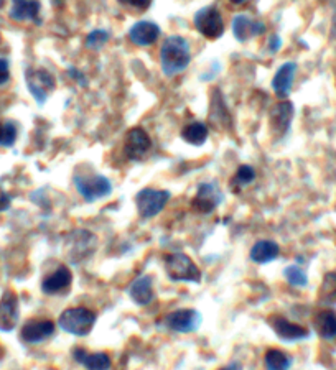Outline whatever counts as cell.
Returning a JSON list of instances; mask_svg holds the SVG:
<instances>
[{"instance_id":"cell-7","label":"cell","mask_w":336,"mask_h":370,"mask_svg":"<svg viewBox=\"0 0 336 370\" xmlns=\"http://www.w3.org/2000/svg\"><path fill=\"white\" fill-rule=\"evenodd\" d=\"M170 201V193L167 189L144 188L135 196L139 216L142 219H152L163 211Z\"/></svg>"},{"instance_id":"cell-16","label":"cell","mask_w":336,"mask_h":370,"mask_svg":"<svg viewBox=\"0 0 336 370\" xmlns=\"http://www.w3.org/2000/svg\"><path fill=\"white\" fill-rule=\"evenodd\" d=\"M209 125L216 130H231L232 119L231 112L228 109L224 97L219 89H214L209 101Z\"/></svg>"},{"instance_id":"cell-18","label":"cell","mask_w":336,"mask_h":370,"mask_svg":"<svg viewBox=\"0 0 336 370\" xmlns=\"http://www.w3.org/2000/svg\"><path fill=\"white\" fill-rule=\"evenodd\" d=\"M232 33H235V38L237 42L244 43L254 37L264 35L266 25L262 22L252 20L251 17L244 15V13H239V15L232 18Z\"/></svg>"},{"instance_id":"cell-41","label":"cell","mask_w":336,"mask_h":370,"mask_svg":"<svg viewBox=\"0 0 336 370\" xmlns=\"http://www.w3.org/2000/svg\"><path fill=\"white\" fill-rule=\"evenodd\" d=\"M0 40H2V37H0Z\"/></svg>"},{"instance_id":"cell-9","label":"cell","mask_w":336,"mask_h":370,"mask_svg":"<svg viewBox=\"0 0 336 370\" xmlns=\"http://www.w3.org/2000/svg\"><path fill=\"white\" fill-rule=\"evenodd\" d=\"M201 323L203 318L201 314H199V311L192 308L175 310L163 318L165 328L172 331V333H180V334L194 333V331L199 329Z\"/></svg>"},{"instance_id":"cell-23","label":"cell","mask_w":336,"mask_h":370,"mask_svg":"<svg viewBox=\"0 0 336 370\" xmlns=\"http://www.w3.org/2000/svg\"><path fill=\"white\" fill-rule=\"evenodd\" d=\"M71 354L86 370H109L112 367V360L106 352H87L82 347H73Z\"/></svg>"},{"instance_id":"cell-10","label":"cell","mask_w":336,"mask_h":370,"mask_svg":"<svg viewBox=\"0 0 336 370\" xmlns=\"http://www.w3.org/2000/svg\"><path fill=\"white\" fill-rule=\"evenodd\" d=\"M224 201L221 188L216 183H199L192 201V209L198 214H211Z\"/></svg>"},{"instance_id":"cell-32","label":"cell","mask_w":336,"mask_h":370,"mask_svg":"<svg viewBox=\"0 0 336 370\" xmlns=\"http://www.w3.org/2000/svg\"><path fill=\"white\" fill-rule=\"evenodd\" d=\"M109 38H111L109 32L97 28V30H92L89 35L86 37V48H89V50H94V51H99L107 45Z\"/></svg>"},{"instance_id":"cell-6","label":"cell","mask_w":336,"mask_h":370,"mask_svg":"<svg viewBox=\"0 0 336 370\" xmlns=\"http://www.w3.org/2000/svg\"><path fill=\"white\" fill-rule=\"evenodd\" d=\"M25 82L28 91L38 104L43 106L48 97L56 89V79L48 70L43 68H28L25 71Z\"/></svg>"},{"instance_id":"cell-35","label":"cell","mask_w":336,"mask_h":370,"mask_svg":"<svg viewBox=\"0 0 336 370\" xmlns=\"http://www.w3.org/2000/svg\"><path fill=\"white\" fill-rule=\"evenodd\" d=\"M11 203H12L11 196H8V194L4 191L2 188H0V212L7 211V209L11 208Z\"/></svg>"},{"instance_id":"cell-26","label":"cell","mask_w":336,"mask_h":370,"mask_svg":"<svg viewBox=\"0 0 336 370\" xmlns=\"http://www.w3.org/2000/svg\"><path fill=\"white\" fill-rule=\"evenodd\" d=\"M208 134V127L203 122H189L188 125H185L182 129V132H180L185 142L194 145V147H201V145L206 143Z\"/></svg>"},{"instance_id":"cell-29","label":"cell","mask_w":336,"mask_h":370,"mask_svg":"<svg viewBox=\"0 0 336 370\" xmlns=\"http://www.w3.org/2000/svg\"><path fill=\"white\" fill-rule=\"evenodd\" d=\"M256 179V170L251 165H241L237 168V172L230 181V186L235 193H239L242 188L249 186V184Z\"/></svg>"},{"instance_id":"cell-31","label":"cell","mask_w":336,"mask_h":370,"mask_svg":"<svg viewBox=\"0 0 336 370\" xmlns=\"http://www.w3.org/2000/svg\"><path fill=\"white\" fill-rule=\"evenodd\" d=\"M17 127L13 122H0V147H13L17 142Z\"/></svg>"},{"instance_id":"cell-15","label":"cell","mask_w":336,"mask_h":370,"mask_svg":"<svg viewBox=\"0 0 336 370\" xmlns=\"http://www.w3.org/2000/svg\"><path fill=\"white\" fill-rule=\"evenodd\" d=\"M295 115V107L290 101L279 102L272 107L270 115H269V124L272 134L277 137H284V135L290 130L292 122H294Z\"/></svg>"},{"instance_id":"cell-13","label":"cell","mask_w":336,"mask_h":370,"mask_svg":"<svg viewBox=\"0 0 336 370\" xmlns=\"http://www.w3.org/2000/svg\"><path fill=\"white\" fill-rule=\"evenodd\" d=\"M56 331V324L51 319H28L20 331V338L27 344H40L51 338Z\"/></svg>"},{"instance_id":"cell-14","label":"cell","mask_w":336,"mask_h":370,"mask_svg":"<svg viewBox=\"0 0 336 370\" xmlns=\"http://www.w3.org/2000/svg\"><path fill=\"white\" fill-rule=\"evenodd\" d=\"M18 319H20V305H18V296L13 291H6L0 298V331L11 333L17 328Z\"/></svg>"},{"instance_id":"cell-33","label":"cell","mask_w":336,"mask_h":370,"mask_svg":"<svg viewBox=\"0 0 336 370\" xmlns=\"http://www.w3.org/2000/svg\"><path fill=\"white\" fill-rule=\"evenodd\" d=\"M118 2L120 4V6H124L127 8H134V11L144 12L150 7L152 0H118Z\"/></svg>"},{"instance_id":"cell-37","label":"cell","mask_w":336,"mask_h":370,"mask_svg":"<svg viewBox=\"0 0 336 370\" xmlns=\"http://www.w3.org/2000/svg\"><path fill=\"white\" fill-rule=\"evenodd\" d=\"M70 75H71L73 77H75V81H77V82H80V84H81V86H86V81H82V79H86V77H85V76H82L80 71H77V70H75V68H70Z\"/></svg>"},{"instance_id":"cell-25","label":"cell","mask_w":336,"mask_h":370,"mask_svg":"<svg viewBox=\"0 0 336 370\" xmlns=\"http://www.w3.org/2000/svg\"><path fill=\"white\" fill-rule=\"evenodd\" d=\"M313 329L323 340L336 339V313L331 310H321L313 318Z\"/></svg>"},{"instance_id":"cell-1","label":"cell","mask_w":336,"mask_h":370,"mask_svg":"<svg viewBox=\"0 0 336 370\" xmlns=\"http://www.w3.org/2000/svg\"><path fill=\"white\" fill-rule=\"evenodd\" d=\"M192 63V50L187 38L172 35L162 43L160 48V66L163 76L173 77L183 72Z\"/></svg>"},{"instance_id":"cell-3","label":"cell","mask_w":336,"mask_h":370,"mask_svg":"<svg viewBox=\"0 0 336 370\" xmlns=\"http://www.w3.org/2000/svg\"><path fill=\"white\" fill-rule=\"evenodd\" d=\"M97 316L92 310L86 306H73L66 308L58 318V326L65 333L76 336V338H85L94 328Z\"/></svg>"},{"instance_id":"cell-5","label":"cell","mask_w":336,"mask_h":370,"mask_svg":"<svg viewBox=\"0 0 336 370\" xmlns=\"http://www.w3.org/2000/svg\"><path fill=\"white\" fill-rule=\"evenodd\" d=\"M73 183L77 193L81 194L82 199L87 203H96L99 199H104L112 194V183L111 179L99 173H82L76 172L73 177Z\"/></svg>"},{"instance_id":"cell-36","label":"cell","mask_w":336,"mask_h":370,"mask_svg":"<svg viewBox=\"0 0 336 370\" xmlns=\"http://www.w3.org/2000/svg\"><path fill=\"white\" fill-rule=\"evenodd\" d=\"M280 46H282V40H280V37H279V35L270 37L269 45H267V48H269V51H270V53H277V51L280 50Z\"/></svg>"},{"instance_id":"cell-38","label":"cell","mask_w":336,"mask_h":370,"mask_svg":"<svg viewBox=\"0 0 336 370\" xmlns=\"http://www.w3.org/2000/svg\"><path fill=\"white\" fill-rule=\"evenodd\" d=\"M218 370H244V369H242V365L239 362H231V364L224 365V367L218 369Z\"/></svg>"},{"instance_id":"cell-22","label":"cell","mask_w":336,"mask_h":370,"mask_svg":"<svg viewBox=\"0 0 336 370\" xmlns=\"http://www.w3.org/2000/svg\"><path fill=\"white\" fill-rule=\"evenodd\" d=\"M297 75V63L289 61L284 63L277 72L274 75V79H272V89L277 94V97L280 99H287L292 91V86H294V79Z\"/></svg>"},{"instance_id":"cell-20","label":"cell","mask_w":336,"mask_h":370,"mask_svg":"<svg viewBox=\"0 0 336 370\" xmlns=\"http://www.w3.org/2000/svg\"><path fill=\"white\" fill-rule=\"evenodd\" d=\"M40 0H12V8L8 17L13 22H33L40 25Z\"/></svg>"},{"instance_id":"cell-17","label":"cell","mask_w":336,"mask_h":370,"mask_svg":"<svg viewBox=\"0 0 336 370\" xmlns=\"http://www.w3.org/2000/svg\"><path fill=\"white\" fill-rule=\"evenodd\" d=\"M73 283V274L70 270V267L66 265H58L51 274H48L45 279L42 281V291L45 295L55 296L61 295L68 291Z\"/></svg>"},{"instance_id":"cell-30","label":"cell","mask_w":336,"mask_h":370,"mask_svg":"<svg viewBox=\"0 0 336 370\" xmlns=\"http://www.w3.org/2000/svg\"><path fill=\"white\" fill-rule=\"evenodd\" d=\"M284 276L292 286H297V288H305V286L309 285V275H306V272L297 264L285 267Z\"/></svg>"},{"instance_id":"cell-28","label":"cell","mask_w":336,"mask_h":370,"mask_svg":"<svg viewBox=\"0 0 336 370\" xmlns=\"http://www.w3.org/2000/svg\"><path fill=\"white\" fill-rule=\"evenodd\" d=\"M318 301L321 305L336 303V272H330L325 275L318 291Z\"/></svg>"},{"instance_id":"cell-40","label":"cell","mask_w":336,"mask_h":370,"mask_svg":"<svg viewBox=\"0 0 336 370\" xmlns=\"http://www.w3.org/2000/svg\"><path fill=\"white\" fill-rule=\"evenodd\" d=\"M4 6H6V0H0V8H4Z\"/></svg>"},{"instance_id":"cell-2","label":"cell","mask_w":336,"mask_h":370,"mask_svg":"<svg viewBox=\"0 0 336 370\" xmlns=\"http://www.w3.org/2000/svg\"><path fill=\"white\" fill-rule=\"evenodd\" d=\"M97 247V237L86 229H76L65 236V252L68 260L73 265L85 264L94 255Z\"/></svg>"},{"instance_id":"cell-19","label":"cell","mask_w":336,"mask_h":370,"mask_svg":"<svg viewBox=\"0 0 336 370\" xmlns=\"http://www.w3.org/2000/svg\"><path fill=\"white\" fill-rule=\"evenodd\" d=\"M160 33L162 32H160V27L157 25V23L142 20V22L134 23V25L130 27L129 40L132 42L135 46L147 48V46H152L154 43L158 40Z\"/></svg>"},{"instance_id":"cell-27","label":"cell","mask_w":336,"mask_h":370,"mask_svg":"<svg viewBox=\"0 0 336 370\" xmlns=\"http://www.w3.org/2000/svg\"><path fill=\"white\" fill-rule=\"evenodd\" d=\"M267 370H289L292 365V357L280 349H269L264 357Z\"/></svg>"},{"instance_id":"cell-12","label":"cell","mask_w":336,"mask_h":370,"mask_svg":"<svg viewBox=\"0 0 336 370\" xmlns=\"http://www.w3.org/2000/svg\"><path fill=\"white\" fill-rule=\"evenodd\" d=\"M150 148H152V139L142 127H134L129 130L124 143L125 157L132 160V162H139L150 152Z\"/></svg>"},{"instance_id":"cell-4","label":"cell","mask_w":336,"mask_h":370,"mask_svg":"<svg viewBox=\"0 0 336 370\" xmlns=\"http://www.w3.org/2000/svg\"><path fill=\"white\" fill-rule=\"evenodd\" d=\"M165 272L170 280L178 283H199L203 276L194 260L183 252H173L165 257Z\"/></svg>"},{"instance_id":"cell-34","label":"cell","mask_w":336,"mask_h":370,"mask_svg":"<svg viewBox=\"0 0 336 370\" xmlns=\"http://www.w3.org/2000/svg\"><path fill=\"white\" fill-rule=\"evenodd\" d=\"M8 79H11V65L7 60L0 58V86L7 84Z\"/></svg>"},{"instance_id":"cell-39","label":"cell","mask_w":336,"mask_h":370,"mask_svg":"<svg viewBox=\"0 0 336 370\" xmlns=\"http://www.w3.org/2000/svg\"><path fill=\"white\" fill-rule=\"evenodd\" d=\"M231 4H235V6H241V4H244L246 0H230Z\"/></svg>"},{"instance_id":"cell-11","label":"cell","mask_w":336,"mask_h":370,"mask_svg":"<svg viewBox=\"0 0 336 370\" xmlns=\"http://www.w3.org/2000/svg\"><path fill=\"white\" fill-rule=\"evenodd\" d=\"M267 323L272 328V331L279 336L285 343H299V340H305L310 338V331L305 326H300L297 323H292L290 319L284 318V316L274 314L267 319Z\"/></svg>"},{"instance_id":"cell-8","label":"cell","mask_w":336,"mask_h":370,"mask_svg":"<svg viewBox=\"0 0 336 370\" xmlns=\"http://www.w3.org/2000/svg\"><path fill=\"white\" fill-rule=\"evenodd\" d=\"M193 23L194 27H197V30L201 33L204 38H208V40H218L224 33V20L221 12L213 6L199 8V11L194 13Z\"/></svg>"},{"instance_id":"cell-24","label":"cell","mask_w":336,"mask_h":370,"mask_svg":"<svg viewBox=\"0 0 336 370\" xmlns=\"http://www.w3.org/2000/svg\"><path fill=\"white\" fill-rule=\"evenodd\" d=\"M279 255H280L279 243L274 241H269V238L257 241L254 245H252V249L249 252L251 260L254 262V264H259V265H267L269 262L275 260Z\"/></svg>"},{"instance_id":"cell-21","label":"cell","mask_w":336,"mask_h":370,"mask_svg":"<svg viewBox=\"0 0 336 370\" xmlns=\"http://www.w3.org/2000/svg\"><path fill=\"white\" fill-rule=\"evenodd\" d=\"M127 293L137 306H149L155 298L154 279L150 275H140L130 283Z\"/></svg>"}]
</instances>
